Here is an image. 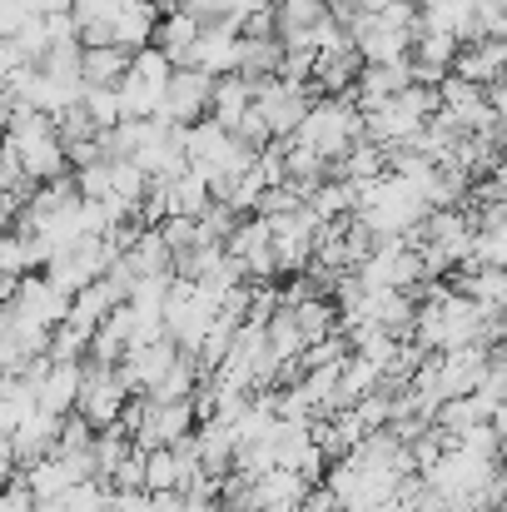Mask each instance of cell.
I'll list each match as a JSON object with an SVG mask.
<instances>
[{
    "mask_svg": "<svg viewBox=\"0 0 507 512\" xmlns=\"http://www.w3.org/2000/svg\"><path fill=\"white\" fill-rule=\"evenodd\" d=\"M453 75H463V80H473V85H488V90H493L498 80H507V40L483 35L478 45H463V55H458Z\"/></svg>",
    "mask_w": 507,
    "mask_h": 512,
    "instance_id": "4fadbf2b",
    "label": "cell"
},
{
    "mask_svg": "<svg viewBox=\"0 0 507 512\" xmlns=\"http://www.w3.org/2000/svg\"><path fill=\"white\" fill-rule=\"evenodd\" d=\"M294 140L309 145V150H319L324 160H343L358 140H368V130H363V110L348 105V95H319V105L309 110V120L299 125Z\"/></svg>",
    "mask_w": 507,
    "mask_h": 512,
    "instance_id": "7a4b0ae2",
    "label": "cell"
},
{
    "mask_svg": "<svg viewBox=\"0 0 507 512\" xmlns=\"http://www.w3.org/2000/svg\"><path fill=\"white\" fill-rule=\"evenodd\" d=\"M264 329H269V353H274L279 363H289V358H304V353H309V334H304V324H299V314H294L289 304H284Z\"/></svg>",
    "mask_w": 507,
    "mask_h": 512,
    "instance_id": "44dd1931",
    "label": "cell"
},
{
    "mask_svg": "<svg viewBox=\"0 0 507 512\" xmlns=\"http://www.w3.org/2000/svg\"><path fill=\"white\" fill-rule=\"evenodd\" d=\"M363 50L358 45H343V50H324L319 60H314V90L319 95H353V85H358V75H363Z\"/></svg>",
    "mask_w": 507,
    "mask_h": 512,
    "instance_id": "7c38bea8",
    "label": "cell"
},
{
    "mask_svg": "<svg viewBox=\"0 0 507 512\" xmlns=\"http://www.w3.org/2000/svg\"><path fill=\"white\" fill-rule=\"evenodd\" d=\"M130 65H135V50L125 45H85V60H80L85 85H105V90H120Z\"/></svg>",
    "mask_w": 507,
    "mask_h": 512,
    "instance_id": "e0dca14e",
    "label": "cell"
},
{
    "mask_svg": "<svg viewBox=\"0 0 507 512\" xmlns=\"http://www.w3.org/2000/svg\"><path fill=\"white\" fill-rule=\"evenodd\" d=\"M438 90H443V115H453L463 130H493L498 125V110L488 100V85H473L463 75H448Z\"/></svg>",
    "mask_w": 507,
    "mask_h": 512,
    "instance_id": "9c48e42d",
    "label": "cell"
},
{
    "mask_svg": "<svg viewBox=\"0 0 507 512\" xmlns=\"http://www.w3.org/2000/svg\"><path fill=\"white\" fill-rule=\"evenodd\" d=\"M5 145L20 155V165L30 170L35 184L45 179H60L70 170V150H65V135H60V120L50 110H20L5 130Z\"/></svg>",
    "mask_w": 507,
    "mask_h": 512,
    "instance_id": "6da1fadb",
    "label": "cell"
},
{
    "mask_svg": "<svg viewBox=\"0 0 507 512\" xmlns=\"http://www.w3.org/2000/svg\"><path fill=\"white\" fill-rule=\"evenodd\" d=\"M25 483L35 488V498H60L65 488H75V478H70V468L50 453V458H40V463H30L25 468Z\"/></svg>",
    "mask_w": 507,
    "mask_h": 512,
    "instance_id": "d4e9b609",
    "label": "cell"
},
{
    "mask_svg": "<svg viewBox=\"0 0 507 512\" xmlns=\"http://www.w3.org/2000/svg\"><path fill=\"white\" fill-rule=\"evenodd\" d=\"M40 508V498H35V488L25 483V473H10V488H5V512H35Z\"/></svg>",
    "mask_w": 507,
    "mask_h": 512,
    "instance_id": "4dcf8cb0",
    "label": "cell"
},
{
    "mask_svg": "<svg viewBox=\"0 0 507 512\" xmlns=\"http://www.w3.org/2000/svg\"><path fill=\"white\" fill-rule=\"evenodd\" d=\"M309 493H314V483H309L299 468H269L264 478H254V498H259V508L294 512Z\"/></svg>",
    "mask_w": 507,
    "mask_h": 512,
    "instance_id": "9a60e30c",
    "label": "cell"
},
{
    "mask_svg": "<svg viewBox=\"0 0 507 512\" xmlns=\"http://www.w3.org/2000/svg\"><path fill=\"white\" fill-rule=\"evenodd\" d=\"M150 493H184V463L174 448L150 453Z\"/></svg>",
    "mask_w": 507,
    "mask_h": 512,
    "instance_id": "4316f807",
    "label": "cell"
},
{
    "mask_svg": "<svg viewBox=\"0 0 507 512\" xmlns=\"http://www.w3.org/2000/svg\"><path fill=\"white\" fill-rule=\"evenodd\" d=\"M115 512H155L150 488H115Z\"/></svg>",
    "mask_w": 507,
    "mask_h": 512,
    "instance_id": "1f68e13d",
    "label": "cell"
},
{
    "mask_svg": "<svg viewBox=\"0 0 507 512\" xmlns=\"http://www.w3.org/2000/svg\"><path fill=\"white\" fill-rule=\"evenodd\" d=\"M458 55H463V40H458L453 30L423 25V30H418V40H413V60H418V65H433V70H443V75H453Z\"/></svg>",
    "mask_w": 507,
    "mask_h": 512,
    "instance_id": "ffe728a7",
    "label": "cell"
},
{
    "mask_svg": "<svg viewBox=\"0 0 507 512\" xmlns=\"http://www.w3.org/2000/svg\"><path fill=\"white\" fill-rule=\"evenodd\" d=\"M284 40L279 35H269V40H244V55H239V70L249 75V80H269V75H279L284 70Z\"/></svg>",
    "mask_w": 507,
    "mask_h": 512,
    "instance_id": "603a6c76",
    "label": "cell"
},
{
    "mask_svg": "<svg viewBox=\"0 0 507 512\" xmlns=\"http://www.w3.org/2000/svg\"><path fill=\"white\" fill-rule=\"evenodd\" d=\"M239 55H244V35H239L234 20L204 25L199 50H194V65H204L209 75H234V70H239Z\"/></svg>",
    "mask_w": 507,
    "mask_h": 512,
    "instance_id": "8fae6325",
    "label": "cell"
},
{
    "mask_svg": "<svg viewBox=\"0 0 507 512\" xmlns=\"http://www.w3.org/2000/svg\"><path fill=\"white\" fill-rule=\"evenodd\" d=\"M259 115L269 120V130H274V140H294L299 135V125L309 120V110H314V85H299V80H284V75H269V80H259Z\"/></svg>",
    "mask_w": 507,
    "mask_h": 512,
    "instance_id": "3957f363",
    "label": "cell"
},
{
    "mask_svg": "<svg viewBox=\"0 0 507 512\" xmlns=\"http://www.w3.org/2000/svg\"><path fill=\"white\" fill-rule=\"evenodd\" d=\"M199 35H204V20L194 10H169L160 15V30H155V45L165 50L174 65H194V50H199Z\"/></svg>",
    "mask_w": 507,
    "mask_h": 512,
    "instance_id": "5bb4252c",
    "label": "cell"
},
{
    "mask_svg": "<svg viewBox=\"0 0 507 512\" xmlns=\"http://www.w3.org/2000/svg\"><path fill=\"white\" fill-rule=\"evenodd\" d=\"M468 264H473V269H483V264L507 269V219H498V224H478V249H473Z\"/></svg>",
    "mask_w": 507,
    "mask_h": 512,
    "instance_id": "484cf974",
    "label": "cell"
},
{
    "mask_svg": "<svg viewBox=\"0 0 507 512\" xmlns=\"http://www.w3.org/2000/svg\"><path fill=\"white\" fill-rule=\"evenodd\" d=\"M229 254L244 259L249 279H259V284H274V279L284 274V269H279V244H274V219H269V214L244 219V224L234 229V239H229Z\"/></svg>",
    "mask_w": 507,
    "mask_h": 512,
    "instance_id": "5b68a950",
    "label": "cell"
},
{
    "mask_svg": "<svg viewBox=\"0 0 507 512\" xmlns=\"http://www.w3.org/2000/svg\"><path fill=\"white\" fill-rule=\"evenodd\" d=\"M80 393H85V363H55L45 388H40V408L70 418L80 408Z\"/></svg>",
    "mask_w": 507,
    "mask_h": 512,
    "instance_id": "ac0fdd59",
    "label": "cell"
},
{
    "mask_svg": "<svg viewBox=\"0 0 507 512\" xmlns=\"http://www.w3.org/2000/svg\"><path fill=\"white\" fill-rule=\"evenodd\" d=\"M160 229H165V239H169L174 254H189V249L204 244V224H199L194 214H174V219H165Z\"/></svg>",
    "mask_w": 507,
    "mask_h": 512,
    "instance_id": "f546056e",
    "label": "cell"
},
{
    "mask_svg": "<svg viewBox=\"0 0 507 512\" xmlns=\"http://www.w3.org/2000/svg\"><path fill=\"white\" fill-rule=\"evenodd\" d=\"M254 100H259V80H249L244 70H234V75H219V85H214V120L224 125V130H234L249 110H254Z\"/></svg>",
    "mask_w": 507,
    "mask_h": 512,
    "instance_id": "2e32d148",
    "label": "cell"
},
{
    "mask_svg": "<svg viewBox=\"0 0 507 512\" xmlns=\"http://www.w3.org/2000/svg\"><path fill=\"white\" fill-rule=\"evenodd\" d=\"M413 85V60H383V65H363L358 85H353V100L358 110H378L383 100L403 95Z\"/></svg>",
    "mask_w": 507,
    "mask_h": 512,
    "instance_id": "30bf717a",
    "label": "cell"
},
{
    "mask_svg": "<svg viewBox=\"0 0 507 512\" xmlns=\"http://www.w3.org/2000/svg\"><path fill=\"white\" fill-rule=\"evenodd\" d=\"M20 319H30V324H45V329H60L65 319H70V304H75V294H65L50 274H25L20 279V289H15V299H5Z\"/></svg>",
    "mask_w": 507,
    "mask_h": 512,
    "instance_id": "8992f818",
    "label": "cell"
},
{
    "mask_svg": "<svg viewBox=\"0 0 507 512\" xmlns=\"http://www.w3.org/2000/svg\"><path fill=\"white\" fill-rule=\"evenodd\" d=\"M194 423H199L194 398H179V403H155V398H150L145 423H140V433H135V448H145V453H155V448H174L179 438L199 433Z\"/></svg>",
    "mask_w": 507,
    "mask_h": 512,
    "instance_id": "52a82bcc",
    "label": "cell"
},
{
    "mask_svg": "<svg viewBox=\"0 0 507 512\" xmlns=\"http://www.w3.org/2000/svg\"><path fill=\"white\" fill-rule=\"evenodd\" d=\"M125 259H130V269L145 279V274H174V249H169V239H165V229L160 224H145L140 229V239L125 249Z\"/></svg>",
    "mask_w": 507,
    "mask_h": 512,
    "instance_id": "d6986e66",
    "label": "cell"
},
{
    "mask_svg": "<svg viewBox=\"0 0 507 512\" xmlns=\"http://www.w3.org/2000/svg\"><path fill=\"white\" fill-rule=\"evenodd\" d=\"M279 10V35H299V30H319L334 15V0H274Z\"/></svg>",
    "mask_w": 507,
    "mask_h": 512,
    "instance_id": "7402d4cb",
    "label": "cell"
},
{
    "mask_svg": "<svg viewBox=\"0 0 507 512\" xmlns=\"http://www.w3.org/2000/svg\"><path fill=\"white\" fill-rule=\"evenodd\" d=\"M443 433H453V438H463L468 428H478L483 423V413L473 408V398H443V408H438V418H433Z\"/></svg>",
    "mask_w": 507,
    "mask_h": 512,
    "instance_id": "f1b7e54d",
    "label": "cell"
},
{
    "mask_svg": "<svg viewBox=\"0 0 507 512\" xmlns=\"http://www.w3.org/2000/svg\"><path fill=\"white\" fill-rule=\"evenodd\" d=\"M214 85H219V75H209L204 65H174L160 120H169V125H199V120H209Z\"/></svg>",
    "mask_w": 507,
    "mask_h": 512,
    "instance_id": "277c9868",
    "label": "cell"
},
{
    "mask_svg": "<svg viewBox=\"0 0 507 512\" xmlns=\"http://www.w3.org/2000/svg\"><path fill=\"white\" fill-rule=\"evenodd\" d=\"M309 204L319 209V219H348V214H358V184L353 179H324L309 194Z\"/></svg>",
    "mask_w": 507,
    "mask_h": 512,
    "instance_id": "cb8c5ba5",
    "label": "cell"
},
{
    "mask_svg": "<svg viewBox=\"0 0 507 512\" xmlns=\"http://www.w3.org/2000/svg\"><path fill=\"white\" fill-rule=\"evenodd\" d=\"M85 110L95 115L100 130H115V125L125 120V100H120V90H105V85H90V90H85Z\"/></svg>",
    "mask_w": 507,
    "mask_h": 512,
    "instance_id": "83f0119b",
    "label": "cell"
},
{
    "mask_svg": "<svg viewBox=\"0 0 507 512\" xmlns=\"http://www.w3.org/2000/svg\"><path fill=\"white\" fill-rule=\"evenodd\" d=\"M35 512H70V503H65V498H40Z\"/></svg>",
    "mask_w": 507,
    "mask_h": 512,
    "instance_id": "d6a6232c",
    "label": "cell"
},
{
    "mask_svg": "<svg viewBox=\"0 0 507 512\" xmlns=\"http://www.w3.org/2000/svg\"><path fill=\"white\" fill-rule=\"evenodd\" d=\"M219 512H224V508H219Z\"/></svg>",
    "mask_w": 507,
    "mask_h": 512,
    "instance_id": "836d02e7",
    "label": "cell"
},
{
    "mask_svg": "<svg viewBox=\"0 0 507 512\" xmlns=\"http://www.w3.org/2000/svg\"><path fill=\"white\" fill-rule=\"evenodd\" d=\"M179 353H184V348H179L174 334H165V339H155V343H135V348L125 353V363H120V378L130 383V393H150L169 368L179 363Z\"/></svg>",
    "mask_w": 507,
    "mask_h": 512,
    "instance_id": "ba28073f",
    "label": "cell"
}]
</instances>
